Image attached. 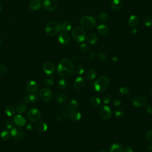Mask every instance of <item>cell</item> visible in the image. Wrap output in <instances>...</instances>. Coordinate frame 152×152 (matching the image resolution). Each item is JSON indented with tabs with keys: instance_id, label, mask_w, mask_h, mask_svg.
Here are the masks:
<instances>
[{
	"instance_id": "11a10c76",
	"label": "cell",
	"mask_w": 152,
	"mask_h": 152,
	"mask_svg": "<svg viewBox=\"0 0 152 152\" xmlns=\"http://www.w3.org/2000/svg\"><path fill=\"white\" fill-rule=\"evenodd\" d=\"M147 149L149 150L150 151H152V144H149L148 147H147Z\"/></svg>"
},
{
	"instance_id": "f1b7e54d",
	"label": "cell",
	"mask_w": 152,
	"mask_h": 152,
	"mask_svg": "<svg viewBox=\"0 0 152 152\" xmlns=\"http://www.w3.org/2000/svg\"><path fill=\"white\" fill-rule=\"evenodd\" d=\"M96 77V73L93 69H89L86 72V77L88 78L89 80H93L95 79Z\"/></svg>"
},
{
	"instance_id": "4dcf8cb0",
	"label": "cell",
	"mask_w": 152,
	"mask_h": 152,
	"mask_svg": "<svg viewBox=\"0 0 152 152\" xmlns=\"http://www.w3.org/2000/svg\"><path fill=\"white\" fill-rule=\"evenodd\" d=\"M67 106L70 110L73 111V110H76L77 109L78 107V104L76 100L73 99V100H71L70 102L67 105Z\"/></svg>"
},
{
	"instance_id": "8d00e7d4",
	"label": "cell",
	"mask_w": 152,
	"mask_h": 152,
	"mask_svg": "<svg viewBox=\"0 0 152 152\" xmlns=\"http://www.w3.org/2000/svg\"><path fill=\"white\" fill-rule=\"evenodd\" d=\"M98 19L101 22H105L108 19V16L106 13H100L98 16Z\"/></svg>"
},
{
	"instance_id": "d590c367",
	"label": "cell",
	"mask_w": 152,
	"mask_h": 152,
	"mask_svg": "<svg viewBox=\"0 0 152 152\" xmlns=\"http://www.w3.org/2000/svg\"><path fill=\"white\" fill-rule=\"evenodd\" d=\"M143 22L146 26H152V17L150 15H147L144 17L143 19Z\"/></svg>"
},
{
	"instance_id": "83f0119b",
	"label": "cell",
	"mask_w": 152,
	"mask_h": 152,
	"mask_svg": "<svg viewBox=\"0 0 152 152\" xmlns=\"http://www.w3.org/2000/svg\"><path fill=\"white\" fill-rule=\"evenodd\" d=\"M25 102L31 104V103H35L38 100V97L37 96L35 95L34 93H32L29 95H27L25 96L24 99Z\"/></svg>"
},
{
	"instance_id": "2e32d148",
	"label": "cell",
	"mask_w": 152,
	"mask_h": 152,
	"mask_svg": "<svg viewBox=\"0 0 152 152\" xmlns=\"http://www.w3.org/2000/svg\"><path fill=\"white\" fill-rule=\"evenodd\" d=\"M26 90L31 93H34L38 90V84L35 81L29 82L26 86Z\"/></svg>"
},
{
	"instance_id": "d4e9b609",
	"label": "cell",
	"mask_w": 152,
	"mask_h": 152,
	"mask_svg": "<svg viewBox=\"0 0 152 152\" xmlns=\"http://www.w3.org/2000/svg\"><path fill=\"white\" fill-rule=\"evenodd\" d=\"M128 23L130 26H131L132 27H135L139 25V18L134 15L131 16L129 17Z\"/></svg>"
},
{
	"instance_id": "d6986e66",
	"label": "cell",
	"mask_w": 152,
	"mask_h": 152,
	"mask_svg": "<svg viewBox=\"0 0 152 152\" xmlns=\"http://www.w3.org/2000/svg\"><path fill=\"white\" fill-rule=\"evenodd\" d=\"M71 110L68 109V108L67 107V105H65L62 106L60 109V112L61 114H59L61 117H63L66 118H69L70 115V112Z\"/></svg>"
},
{
	"instance_id": "8992f818",
	"label": "cell",
	"mask_w": 152,
	"mask_h": 152,
	"mask_svg": "<svg viewBox=\"0 0 152 152\" xmlns=\"http://www.w3.org/2000/svg\"><path fill=\"white\" fill-rule=\"evenodd\" d=\"M27 117L31 121L37 122L41 118V112L38 109L32 108L27 112Z\"/></svg>"
},
{
	"instance_id": "bcb514c9",
	"label": "cell",
	"mask_w": 152,
	"mask_h": 152,
	"mask_svg": "<svg viewBox=\"0 0 152 152\" xmlns=\"http://www.w3.org/2000/svg\"><path fill=\"white\" fill-rule=\"evenodd\" d=\"M7 73V68L3 66V65H0V76H4Z\"/></svg>"
},
{
	"instance_id": "1f68e13d",
	"label": "cell",
	"mask_w": 152,
	"mask_h": 152,
	"mask_svg": "<svg viewBox=\"0 0 152 152\" xmlns=\"http://www.w3.org/2000/svg\"><path fill=\"white\" fill-rule=\"evenodd\" d=\"M5 113L8 117H12L15 114V108L11 105L7 106L5 109Z\"/></svg>"
},
{
	"instance_id": "7dc6e473",
	"label": "cell",
	"mask_w": 152,
	"mask_h": 152,
	"mask_svg": "<svg viewBox=\"0 0 152 152\" xmlns=\"http://www.w3.org/2000/svg\"><path fill=\"white\" fill-rule=\"evenodd\" d=\"M99 58L101 60H102V61H105V60H107V56H106V55L104 52H100V53H99Z\"/></svg>"
},
{
	"instance_id": "7bdbcfd3",
	"label": "cell",
	"mask_w": 152,
	"mask_h": 152,
	"mask_svg": "<svg viewBox=\"0 0 152 152\" xmlns=\"http://www.w3.org/2000/svg\"><path fill=\"white\" fill-rule=\"evenodd\" d=\"M145 138L147 141H152V129L149 130L145 134Z\"/></svg>"
},
{
	"instance_id": "52a82bcc",
	"label": "cell",
	"mask_w": 152,
	"mask_h": 152,
	"mask_svg": "<svg viewBox=\"0 0 152 152\" xmlns=\"http://www.w3.org/2000/svg\"><path fill=\"white\" fill-rule=\"evenodd\" d=\"M100 117L104 119H109L112 117L111 109L106 105L100 107L99 111Z\"/></svg>"
},
{
	"instance_id": "680465c9",
	"label": "cell",
	"mask_w": 152,
	"mask_h": 152,
	"mask_svg": "<svg viewBox=\"0 0 152 152\" xmlns=\"http://www.w3.org/2000/svg\"><path fill=\"white\" fill-rule=\"evenodd\" d=\"M99 152H106L105 150H101L100 151H99Z\"/></svg>"
},
{
	"instance_id": "4316f807",
	"label": "cell",
	"mask_w": 152,
	"mask_h": 152,
	"mask_svg": "<svg viewBox=\"0 0 152 152\" xmlns=\"http://www.w3.org/2000/svg\"><path fill=\"white\" fill-rule=\"evenodd\" d=\"M86 40L90 45H94L98 41V37L94 33H90L86 37Z\"/></svg>"
},
{
	"instance_id": "cb8c5ba5",
	"label": "cell",
	"mask_w": 152,
	"mask_h": 152,
	"mask_svg": "<svg viewBox=\"0 0 152 152\" xmlns=\"http://www.w3.org/2000/svg\"><path fill=\"white\" fill-rule=\"evenodd\" d=\"M123 148L121 144L118 143H115L111 146L109 152H122Z\"/></svg>"
},
{
	"instance_id": "f35d334b",
	"label": "cell",
	"mask_w": 152,
	"mask_h": 152,
	"mask_svg": "<svg viewBox=\"0 0 152 152\" xmlns=\"http://www.w3.org/2000/svg\"><path fill=\"white\" fill-rule=\"evenodd\" d=\"M115 115L117 118H118L119 119H122L124 117V112H123L122 110L118 109L115 111Z\"/></svg>"
},
{
	"instance_id": "94428289",
	"label": "cell",
	"mask_w": 152,
	"mask_h": 152,
	"mask_svg": "<svg viewBox=\"0 0 152 152\" xmlns=\"http://www.w3.org/2000/svg\"><path fill=\"white\" fill-rule=\"evenodd\" d=\"M151 95H152V90H151Z\"/></svg>"
},
{
	"instance_id": "e0dca14e",
	"label": "cell",
	"mask_w": 152,
	"mask_h": 152,
	"mask_svg": "<svg viewBox=\"0 0 152 152\" xmlns=\"http://www.w3.org/2000/svg\"><path fill=\"white\" fill-rule=\"evenodd\" d=\"M14 122L19 127H22L25 125L26 124V119L23 116L20 115H17L14 118Z\"/></svg>"
},
{
	"instance_id": "5bb4252c",
	"label": "cell",
	"mask_w": 152,
	"mask_h": 152,
	"mask_svg": "<svg viewBox=\"0 0 152 152\" xmlns=\"http://www.w3.org/2000/svg\"><path fill=\"white\" fill-rule=\"evenodd\" d=\"M86 86V81L82 77H78L76 78L74 83V88L77 90H82L85 88Z\"/></svg>"
},
{
	"instance_id": "ee69618b",
	"label": "cell",
	"mask_w": 152,
	"mask_h": 152,
	"mask_svg": "<svg viewBox=\"0 0 152 152\" xmlns=\"http://www.w3.org/2000/svg\"><path fill=\"white\" fill-rule=\"evenodd\" d=\"M14 121H13L11 120H7L5 123V125L6 127L8 129L13 128L14 127Z\"/></svg>"
},
{
	"instance_id": "f546056e",
	"label": "cell",
	"mask_w": 152,
	"mask_h": 152,
	"mask_svg": "<svg viewBox=\"0 0 152 152\" xmlns=\"http://www.w3.org/2000/svg\"><path fill=\"white\" fill-rule=\"evenodd\" d=\"M61 26V31L67 32L70 31L71 28H72V25L71 24L68 22V21H64V22H62Z\"/></svg>"
},
{
	"instance_id": "4fadbf2b",
	"label": "cell",
	"mask_w": 152,
	"mask_h": 152,
	"mask_svg": "<svg viewBox=\"0 0 152 152\" xmlns=\"http://www.w3.org/2000/svg\"><path fill=\"white\" fill-rule=\"evenodd\" d=\"M58 41L62 45H67L70 42V37L68 33L65 32H61L58 37Z\"/></svg>"
},
{
	"instance_id": "d6a6232c",
	"label": "cell",
	"mask_w": 152,
	"mask_h": 152,
	"mask_svg": "<svg viewBox=\"0 0 152 152\" xmlns=\"http://www.w3.org/2000/svg\"><path fill=\"white\" fill-rule=\"evenodd\" d=\"M27 106L25 103H19L16 106V111L19 114H22L25 112Z\"/></svg>"
},
{
	"instance_id": "8fae6325",
	"label": "cell",
	"mask_w": 152,
	"mask_h": 152,
	"mask_svg": "<svg viewBox=\"0 0 152 152\" xmlns=\"http://www.w3.org/2000/svg\"><path fill=\"white\" fill-rule=\"evenodd\" d=\"M131 102L137 108H143L147 104V99L144 96H137L132 99Z\"/></svg>"
},
{
	"instance_id": "60d3db41",
	"label": "cell",
	"mask_w": 152,
	"mask_h": 152,
	"mask_svg": "<svg viewBox=\"0 0 152 152\" xmlns=\"http://www.w3.org/2000/svg\"><path fill=\"white\" fill-rule=\"evenodd\" d=\"M102 101L105 104H108L111 101V96L108 94L104 95L102 97Z\"/></svg>"
},
{
	"instance_id": "b9f144b4",
	"label": "cell",
	"mask_w": 152,
	"mask_h": 152,
	"mask_svg": "<svg viewBox=\"0 0 152 152\" xmlns=\"http://www.w3.org/2000/svg\"><path fill=\"white\" fill-rule=\"evenodd\" d=\"M119 92L123 95H127L129 93V90L126 87H121L119 89Z\"/></svg>"
},
{
	"instance_id": "e575fe53",
	"label": "cell",
	"mask_w": 152,
	"mask_h": 152,
	"mask_svg": "<svg viewBox=\"0 0 152 152\" xmlns=\"http://www.w3.org/2000/svg\"><path fill=\"white\" fill-rule=\"evenodd\" d=\"M11 133L8 130H4L1 133V137L3 140H8L11 137Z\"/></svg>"
},
{
	"instance_id": "836d02e7",
	"label": "cell",
	"mask_w": 152,
	"mask_h": 152,
	"mask_svg": "<svg viewBox=\"0 0 152 152\" xmlns=\"http://www.w3.org/2000/svg\"><path fill=\"white\" fill-rule=\"evenodd\" d=\"M59 87L62 90H66L68 87V83L67 80L62 78L59 82Z\"/></svg>"
},
{
	"instance_id": "6f0895ef",
	"label": "cell",
	"mask_w": 152,
	"mask_h": 152,
	"mask_svg": "<svg viewBox=\"0 0 152 152\" xmlns=\"http://www.w3.org/2000/svg\"><path fill=\"white\" fill-rule=\"evenodd\" d=\"M3 40L1 39H0V45H1L2 44H3Z\"/></svg>"
},
{
	"instance_id": "91938a15",
	"label": "cell",
	"mask_w": 152,
	"mask_h": 152,
	"mask_svg": "<svg viewBox=\"0 0 152 152\" xmlns=\"http://www.w3.org/2000/svg\"><path fill=\"white\" fill-rule=\"evenodd\" d=\"M1 9H2L1 5V4H0V13H1Z\"/></svg>"
},
{
	"instance_id": "74e56055",
	"label": "cell",
	"mask_w": 152,
	"mask_h": 152,
	"mask_svg": "<svg viewBox=\"0 0 152 152\" xmlns=\"http://www.w3.org/2000/svg\"><path fill=\"white\" fill-rule=\"evenodd\" d=\"M44 82L46 85L48 86H52L54 84V80L52 77L50 76H47L45 78Z\"/></svg>"
},
{
	"instance_id": "44dd1931",
	"label": "cell",
	"mask_w": 152,
	"mask_h": 152,
	"mask_svg": "<svg viewBox=\"0 0 152 152\" xmlns=\"http://www.w3.org/2000/svg\"><path fill=\"white\" fill-rule=\"evenodd\" d=\"M36 129L40 133L45 132L48 129V125L45 122L43 121L38 122L36 125Z\"/></svg>"
},
{
	"instance_id": "9a60e30c",
	"label": "cell",
	"mask_w": 152,
	"mask_h": 152,
	"mask_svg": "<svg viewBox=\"0 0 152 152\" xmlns=\"http://www.w3.org/2000/svg\"><path fill=\"white\" fill-rule=\"evenodd\" d=\"M29 6L31 10L34 11H38L42 7V2L40 0H31Z\"/></svg>"
},
{
	"instance_id": "7a4b0ae2",
	"label": "cell",
	"mask_w": 152,
	"mask_h": 152,
	"mask_svg": "<svg viewBox=\"0 0 152 152\" xmlns=\"http://www.w3.org/2000/svg\"><path fill=\"white\" fill-rule=\"evenodd\" d=\"M110 85V79L106 76H101L94 82L95 89L98 92H105Z\"/></svg>"
},
{
	"instance_id": "c3c4849f",
	"label": "cell",
	"mask_w": 152,
	"mask_h": 152,
	"mask_svg": "<svg viewBox=\"0 0 152 152\" xmlns=\"http://www.w3.org/2000/svg\"><path fill=\"white\" fill-rule=\"evenodd\" d=\"M123 152H134V150L131 147L129 146H127L124 147V149L122 150Z\"/></svg>"
},
{
	"instance_id": "6da1fadb",
	"label": "cell",
	"mask_w": 152,
	"mask_h": 152,
	"mask_svg": "<svg viewBox=\"0 0 152 152\" xmlns=\"http://www.w3.org/2000/svg\"><path fill=\"white\" fill-rule=\"evenodd\" d=\"M74 71V65L70 60L64 58L59 62L57 68V73L62 77H68Z\"/></svg>"
},
{
	"instance_id": "f5cc1de1",
	"label": "cell",
	"mask_w": 152,
	"mask_h": 152,
	"mask_svg": "<svg viewBox=\"0 0 152 152\" xmlns=\"http://www.w3.org/2000/svg\"><path fill=\"white\" fill-rule=\"evenodd\" d=\"M26 128H27V129H29V130H32V129H33V125H32V124H28V125H27Z\"/></svg>"
},
{
	"instance_id": "30bf717a",
	"label": "cell",
	"mask_w": 152,
	"mask_h": 152,
	"mask_svg": "<svg viewBox=\"0 0 152 152\" xmlns=\"http://www.w3.org/2000/svg\"><path fill=\"white\" fill-rule=\"evenodd\" d=\"M40 96L41 99L45 102H49L52 99V92L49 89L45 88L41 90L40 92Z\"/></svg>"
},
{
	"instance_id": "ab89813d",
	"label": "cell",
	"mask_w": 152,
	"mask_h": 152,
	"mask_svg": "<svg viewBox=\"0 0 152 152\" xmlns=\"http://www.w3.org/2000/svg\"><path fill=\"white\" fill-rule=\"evenodd\" d=\"M75 73L78 74V75H82L84 73V67L82 66H77L76 68H75Z\"/></svg>"
},
{
	"instance_id": "f907efd6",
	"label": "cell",
	"mask_w": 152,
	"mask_h": 152,
	"mask_svg": "<svg viewBox=\"0 0 152 152\" xmlns=\"http://www.w3.org/2000/svg\"><path fill=\"white\" fill-rule=\"evenodd\" d=\"M146 112L149 114H152V105H149L146 107Z\"/></svg>"
},
{
	"instance_id": "7402d4cb",
	"label": "cell",
	"mask_w": 152,
	"mask_h": 152,
	"mask_svg": "<svg viewBox=\"0 0 152 152\" xmlns=\"http://www.w3.org/2000/svg\"><path fill=\"white\" fill-rule=\"evenodd\" d=\"M70 118L74 121H78L82 118V114L77 110L71 111L70 112Z\"/></svg>"
},
{
	"instance_id": "484cf974",
	"label": "cell",
	"mask_w": 152,
	"mask_h": 152,
	"mask_svg": "<svg viewBox=\"0 0 152 152\" xmlns=\"http://www.w3.org/2000/svg\"><path fill=\"white\" fill-rule=\"evenodd\" d=\"M89 104L92 107L97 108L100 105L101 100L99 98L96 96L92 97L89 100Z\"/></svg>"
},
{
	"instance_id": "9c48e42d",
	"label": "cell",
	"mask_w": 152,
	"mask_h": 152,
	"mask_svg": "<svg viewBox=\"0 0 152 152\" xmlns=\"http://www.w3.org/2000/svg\"><path fill=\"white\" fill-rule=\"evenodd\" d=\"M11 135L15 140H20L23 137L24 133L23 129L19 127H14L10 131Z\"/></svg>"
},
{
	"instance_id": "ba28073f",
	"label": "cell",
	"mask_w": 152,
	"mask_h": 152,
	"mask_svg": "<svg viewBox=\"0 0 152 152\" xmlns=\"http://www.w3.org/2000/svg\"><path fill=\"white\" fill-rule=\"evenodd\" d=\"M43 7L46 11H53L56 9L58 3L56 0H44L43 2Z\"/></svg>"
},
{
	"instance_id": "ffe728a7",
	"label": "cell",
	"mask_w": 152,
	"mask_h": 152,
	"mask_svg": "<svg viewBox=\"0 0 152 152\" xmlns=\"http://www.w3.org/2000/svg\"><path fill=\"white\" fill-rule=\"evenodd\" d=\"M111 6L114 10L119 11L122 9V3L121 0H112Z\"/></svg>"
},
{
	"instance_id": "277c9868",
	"label": "cell",
	"mask_w": 152,
	"mask_h": 152,
	"mask_svg": "<svg viewBox=\"0 0 152 152\" xmlns=\"http://www.w3.org/2000/svg\"><path fill=\"white\" fill-rule=\"evenodd\" d=\"M96 21L95 18L90 16H85L81 19L80 25L86 30H92L95 27Z\"/></svg>"
},
{
	"instance_id": "ac0fdd59",
	"label": "cell",
	"mask_w": 152,
	"mask_h": 152,
	"mask_svg": "<svg viewBox=\"0 0 152 152\" xmlns=\"http://www.w3.org/2000/svg\"><path fill=\"white\" fill-rule=\"evenodd\" d=\"M67 100V96L66 94L61 92H58L56 94L55 101L58 104H61L65 103Z\"/></svg>"
},
{
	"instance_id": "7c38bea8",
	"label": "cell",
	"mask_w": 152,
	"mask_h": 152,
	"mask_svg": "<svg viewBox=\"0 0 152 152\" xmlns=\"http://www.w3.org/2000/svg\"><path fill=\"white\" fill-rule=\"evenodd\" d=\"M43 70L45 73L50 76L53 74L55 71V67L51 62H46L43 65Z\"/></svg>"
},
{
	"instance_id": "816d5d0a",
	"label": "cell",
	"mask_w": 152,
	"mask_h": 152,
	"mask_svg": "<svg viewBox=\"0 0 152 152\" xmlns=\"http://www.w3.org/2000/svg\"><path fill=\"white\" fill-rule=\"evenodd\" d=\"M61 117L59 115V114H57L55 115V119L56 121H61Z\"/></svg>"
},
{
	"instance_id": "5b68a950",
	"label": "cell",
	"mask_w": 152,
	"mask_h": 152,
	"mask_svg": "<svg viewBox=\"0 0 152 152\" xmlns=\"http://www.w3.org/2000/svg\"><path fill=\"white\" fill-rule=\"evenodd\" d=\"M72 36L73 39L77 43H82L86 38V35L82 27H75L73 32H72Z\"/></svg>"
},
{
	"instance_id": "603a6c76",
	"label": "cell",
	"mask_w": 152,
	"mask_h": 152,
	"mask_svg": "<svg viewBox=\"0 0 152 152\" xmlns=\"http://www.w3.org/2000/svg\"><path fill=\"white\" fill-rule=\"evenodd\" d=\"M97 31L98 33L102 36H105L108 35V32H109V29L108 27L105 25H100L98 26Z\"/></svg>"
},
{
	"instance_id": "681fc988",
	"label": "cell",
	"mask_w": 152,
	"mask_h": 152,
	"mask_svg": "<svg viewBox=\"0 0 152 152\" xmlns=\"http://www.w3.org/2000/svg\"><path fill=\"white\" fill-rule=\"evenodd\" d=\"M121 104V101L119 99H115L113 101V105L115 106H119Z\"/></svg>"
},
{
	"instance_id": "3957f363",
	"label": "cell",
	"mask_w": 152,
	"mask_h": 152,
	"mask_svg": "<svg viewBox=\"0 0 152 152\" xmlns=\"http://www.w3.org/2000/svg\"><path fill=\"white\" fill-rule=\"evenodd\" d=\"M60 31L61 26L55 21H50L45 26V32L50 37H54V36L57 35Z\"/></svg>"
},
{
	"instance_id": "f6af8a7d",
	"label": "cell",
	"mask_w": 152,
	"mask_h": 152,
	"mask_svg": "<svg viewBox=\"0 0 152 152\" xmlns=\"http://www.w3.org/2000/svg\"><path fill=\"white\" fill-rule=\"evenodd\" d=\"M80 49L83 53L86 54L89 51V46L85 43H83L80 45Z\"/></svg>"
},
{
	"instance_id": "9f6ffc18",
	"label": "cell",
	"mask_w": 152,
	"mask_h": 152,
	"mask_svg": "<svg viewBox=\"0 0 152 152\" xmlns=\"http://www.w3.org/2000/svg\"><path fill=\"white\" fill-rule=\"evenodd\" d=\"M132 33L133 34H136L137 33V30L136 29H133L132 30Z\"/></svg>"
},
{
	"instance_id": "db71d44e",
	"label": "cell",
	"mask_w": 152,
	"mask_h": 152,
	"mask_svg": "<svg viewBox=\"0 0 152 152\" xmlns=\"http://www.w3.org/2000/svg\"><path fill=\"white\" fill-rule=\"evenodd\" d=\"M112 61H114V62H116V61H118V57H117V56H114V57H112Z\"/></svg>"
}]
</instances>
